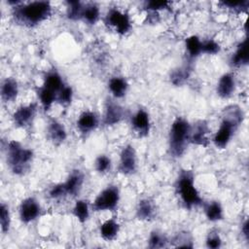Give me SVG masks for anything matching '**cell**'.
<instances>
[{"label":"cell","mask_w":249,"mask_h":249,"mask_svg":"<svg viewBox=\"0 0 249 249\" xmlns=\"http://www.w3.org/2000/svg\"><path fill=\"white\" fill-rule=\"evenodd\" d=\"M145 9L149 12L158 13L162 10H170L169 1H148L145 3Z\"/></svg>","instance_id":"cell-39"},{"label":"cell","mask_w":249,"mask_h":249,"mask_svg":"<svg viewBox=\"0 0 249 249\" xmlns=\"http://www.w3.org/2000/svg\"><path fill=\"white\" fill-rule=\"evenodd\" d=\"M175 191L186 209H193L202 204L203 199L195 184V174L191 169H181L175 181Z\"/></svg>","instance_id":"cell-3"},{"label":"cell","mask_w":249,"mask_h":249,"mask_svg":"<svg viewBox=\"0 0 249 249\" xmlns=\"http://www.w3.org/2000/svg\"><path fill=\"white\" fill-rule=\"evenodd\" d=\"M185 48L188 58L190 60H194L198 57L201 53V40L196 35H192L188 37L185 41Z\"/></svg>","instance_id":"cell-25"},{"label":"cell","mask_w":249,"mask_h":249,"mask_svg":"<svg viewBox=\"0 0 249 249\" xmlns=\"http://www.w3.org/2000/svg\"><path fill=\"white\" fill-rule=\"evenodd\" d=\"M77 129L84 135L95 130L99 125V117L93 111L87 110L80 114L76 122Z\"/></svg>","instance_id":"cell-14"},{"label":"cell","mask_w":249,"mask_h":249,"mask_svg":"<svg viewBox=\"0 0 249 249\" xmlns=\"http://www.w3.org/2000/svg\"><path fill=\"white\" fill-rule=\"evenodd\" d=\"M191 127L190 123L182 117H177L172 122L168 133V150L171 157L181 158L184 155L190 144Z\"/></svg>","instance_id":"cell-4"},{"label":"cell","mask_w":249,"mask_h":249,"mask_svg":"<svg viewBox=\"0 0 249 249\" xmlns=\"http://www.w3.org/2000/svg\"><path fill=\"white\" fill-rule=\"evenodd\" d=\"M137 170V154L134 147L130 144L124 145L119 158L118 171L125 176L132 175Z\"/></svg>","instance_id":"cell-7"},{"label":"cell","mask_w":249,"mask_h":249,"mask_svg":"<svg viewBox=\"0 0 249 249\" xmlns=\"http://www.w3.org/2000/svg\"><path fill=\"white\" fill-rule=\"evenodd\" d=\"M104 21L106 25L112 27L120 35H125L128 33L132 26L129 15L116 7L108 10Z\"/></svg>","instance_id":"cell-6"},{"label":"cell","mask_w":249,"mask_h":249,"mask_svg":"<svg viewBox=\"0 0 249 249\" xmlns=\"http://www.w3.org/2000/svg\"><path fill=\"white\" fill-rule=\"evenodd\" d=\"M124 117V108L114 100H108L105 104L102 123L106 126H113L119 124Z\"/></svg>","instance_id":"cell-13"},{"label":"cell","mask_w":249,"mask_h":249,"mask_svg":"<svg viewBox=\"0 0 249 249\" xmlns=\"http://www.w3.org/2000/svg\"><path fill=\"white\" fill-rule=\"evenodd\" d=\"M72 215L81 223H86L89 218V204L85 199H78L73 208Z\"/></svg>","instance_id":"cell-27"},{"label":"cell","mask_w":249,"mask_h":249,"mask_svg":"<svg viewBox=\"0 0 249 249\" xmlns=\"http://www.w3.org/2000/svg\"><path fill=\"white\" fill-rule=\"evenodd\" d=\"M203 212L206 219L210 222H218L224 219V209L220 201L211 200L204 204Z\"/></svg>","instance_id":"cell-23"},{"label":"cell","mask_w":249,"mask_h":249,"mask_svg":"<svg viewBox=\"0 0 249 249\" xmlns=\"http://www.w3.org/2000/svg\"><path fill=\"white\" fill-rule=\"evenodd\" d=\"M239 126L228 119L221 117L220 125L213 135L212 142L219 149H225L231 142L234 132Z\"/></svg>","instance_id":"cell-9"},{"label":"cell","mask_w":249,"mask_h":249,"mask_svg":"<svg viewBox=\"0 0 249 249\" xmlns=\"http://www.w3.org/2000/svg\"><path fill=\"white\" fill-rule=\"evenodd\" d=\"M248 39L245 37L241 42L238 43L236 46V49L234 53H232L231 57V65L235 68L243 67L248 64L249 61V55H248V45H247Z\"/></svg>","instance_id":"cell-18"},{"label":"cell","mask_w":249,"mask_h":249,"mask_svg":"<svg viewBox=\"0 0 249 249\" xmlns=\"http://www.w3.org/2000/svg\"><path fill=\"white\" fill-rule=\"evenodd\" d=\"M219 5L222 8L230 10L231 12H233V13H243V12H247L248 6H249V1L248 0H244V1H222V2H219Z\"/></svg>","instance_id":"cell-34"},{"label":"cell","mask_w":249,"mask_h":249,"mask_svg":"<svg viewBox=\"0 0 249 249\" xmlns=\"http://www.w3.org/2000/svg\"><path fill=\"white\" fill-rule=\"evenodd\" d=\"M235 88H236L235 77L232 73L228 72L223 74L220 77L217 83L216 91L219 97L227 99L233 94V92L235 91Z\"/></svg>","instance_id":"cell-16"},{"label":"cell","mask_w":249,"mask_h":249,"mask_svg":"<svg viewBox=\"0 0 249 249\" xmlns=\"http://www.w3.org/2000/svg\"><path fill=\"white\" fill-rule=\"evenodd\" d=\"M47 135L48 138L55 145H59L63 143L67 138V131L63 124L58 122L57 120H51L48 123L47 126Z\"/></svg>","instance_id":"cell-17"},{"label":"cell","mask_w":249,"mask_h":249,"mask_svg":"<svg viewBox=\"0 0 249 249\" xmlns=\"http://www.w3.org/2000/svg\"><path fill=\"white\" fill-rule=\"evenodd\" d=\"M0 94L4 102H13L18 95V82L12 77H7L1 84Z\"/></svg>","instance_id":"cell-19"},{"label":"cell","mask_w":249,"mask_h":249,"mask_svg":"<svg viewBox=\"0 0 249 249\" xmlns=\"http://www.w3.org/2000/svg\"><path fill=\"white\" fill-rule=\"evenodd\" d=\"M131 127L132 130L139 137H146L151 130V120L149 113L143 109L139 108L131 117Z\"/></svg>","instance_id":"cell-12"},{"label":"cell","mask_w":249,"mask_h":249,"mask_svg":"<svg viewBox=\"0 0 249 249\" xmlns=\"http://www.w3.org/2000/svg\"><path fill=\"white\" fill-rule=\"evenodd\" d=\"M56 96L57 94L55 92L48 89L43 86L38 90L39 101L45 111H49L53 107V103L56 101Z\"/></svg>","instance_id":"cell-29"},{"label":"cell","mask_w":249,"mask_h":249,"mask_svg":"<svg viewBox=\"0 0 249 249\" xmlns=\"http://www.w3.org/2000/svg\"><path fill=\"white\" fill-rule=\"evenodd\" d=\"M53 13V7L49 1L21 2L12 10L14 20L23 26L33 27L47 20Z\"/></svg>","instance_id":"cell-1"},{"label":"cell","mask_w":249,"mask_h":249,"mask_svg":"<svg viewBox=\"0 0 249 249\" xmlns=\"http://www.w3.org/2000/svg\"><path fill=\"white\" fill-rule=\"evenodd\" d=\"M210 133V127L205 120H199L191 127L190 144H194L199 147H207L209 145L208 134Z\"/></svg>","instance_id":"cell-11"},{"label":"cell","mask_w":249,"mask_h":249,"mask_svg":"<svg viewBox=\"0 0 249 249\" xmlns=\"http://www.w3.org/2000/svg\"><path fill=\"white\" fill-rule=\"evenodd\" d=\"M135 214L138 220L151 221L156 216V205L150 198H143L139 200L136 206Z\"/></svg>","instance_id":"cell-20"},{"label":"cell","mask_w":249,"mask_h":249,"mask_svg":"<svg viewBox=\"0 0 249 249\" xmlns=\"http://www.w3.org/2000/svg\"><path fill=\"white\" fill-rule=\"evenodd\" d=\"M241 233L246 241L249 239V222L248 219H245L241 225Z\"/></svg>","instance_id":"cell-41"},{"label":"cell","mask_w":249,"mask_h":249,"mask_svg":"<svg viewBox=\"0 0 249 249\" xmlns=\"http://www.w3.org/2000/svg\"><path fill=\"white\" fill-rule=\"evenodd\" d=\"M64 85L65 84L60 74L56 70H51L45 75L44 83L42 86L57 94Z\"/></svg>","instance_id":"cell-24"},{"label":"cell","mask_w":249,"mask_h":249,"mask_svg":"<svg viewBox=\"0 0 249 249\" xmlns=\"http://www.w3.org/2000/svg\"><path fill=\"white\" fill-rule=\"evenodd\" d=\"M66 16L70 20H79L82 18L84 4L80 1H67L66 2Z\"/></svg>","instance_id":"cell-32"},{"label":"cell","mask_w":249,"mask_h":249,"mask_svg":"<svg viewBox=\"0 0 249 249\" xmlns=\"http://www.w3.org/2000/svg\"><path fill=\"white\" fill-rule=\"evenodd\" d=\"M121 198V194L118 186L108 185L98 193L91 204V209L94 212L113 211L117 208Z\"/></svg>","instance_id":"cell-5"},{"label":"cell","mask_w":249,"mask_h":249,"mask_svg":"<svg viewBox=\"0 0 249 249\" xmlns=\"http://www.w3.org/2000/svg\"><path fill=\"white\" fill-rule=\"evenodd\" d=\"M108 89L114 98L120 99L125 96L128 90V83L122 76H114L108 82Z\"/></svg>","instance_id":"cell-21"},{"label":"cell","mask_w":249,"mask_h":249,"mask_svg":"<svg viewBox=\"0 0 249 249\" xmlns=\"http://www.w3.org/2000/svg\"><path fill=\"white\" fill-rule=\"evenodd\" d=\"M85 182L84 174L81 170L75 169L70 172L64 182H62L67 196H76L80 194Z\"/></svg>","instance_id":"cell-15"},{"label":"cell","mask_w":249,"mask_h":249,"mask_svg":"<svg viewBox=\"0 0 249 249\" xmlns=\"http://www.w3.org/2000/svg\"><path fill=\"white\" fill-rule=\"evenodd\" d=\"M220 45L213 39L201 41V53L205 54H216L220 52Z\"/></svg>","instance_id":"cell-38"},{"label":"cell","mask_w":249,"mask_h":249,"mask_svg":"<svg viewBox=\"0 0 249 249\" xmlns=\"http://www.w3.org/2000/svg\"><path fill=\"white\" fill-rule=\"evenodd\" d=\"M120 231V224L114 218L105 220L99 227V233L102 239L105 241L114 240Z\"/></svg>","instance_id":"cell-22"},{"label":"cell","mask_w":249,"mask_h":249,"mask_svg":"<svg viewBox=\"0 0 249 249\" xmlns=\"http://www.w3.org/2000/svg\"><path fill=\"white\" fill-rule=\"evenodd\" d=\"M34 159V152L24 147L20 142L12 140L6 146V161L9 169L15 175L21 176L29 171Z\"/></svg>","instance_id":"cell-2"},{"label":"cell","mask_w":249,"mask_h":249,"mask_svg":"<svg viewBox=\"0 0 249 249\" xmlns=\"http://www.w3.org/2000/svg\"><path fill=\"white\" fill-rule=\"evenodd\" d=\"M38 110V105L35 102L19 106L12 115L14 124L18 128H25L32 124Z\"/></svg>","instance_id":"cell-10"},{"label":"cell","mask_w":249,"mask_h":249,"mask_svg":"<svg viewBox=\"0 0 249 249\" xmlns=\"http://www.w3.org/2000/svg\"><path fill=\"white\" fill-rule=\"evenodd\" d=\"M100 18V10L99 7L95 3H88L84 5L83 13H82V20L86 23L93 25L95 24Z\"/></svg>","instance_id":"cell-26"},{"label":"cell","mask_w":249,"mask_h":249,"mask_svg":"<svg viewBox=\"0 0 249 249\" xmlns=\"http://www.w3.org/2000/svg\"><path fill=\"white\" fill-rule=\"evenodd\" d=\"M0 226L3 233L9 232L11 227V213L9 206L4 202L0 205Z\"/></svg>","instance_id":"cell-36"},{"label":"cell","mask_w":249,"mask_h":249,"mask_svg":"<svg viewBox=\"0 0 249 249\" xmlns=\"http://www.w3.org/2000/svg\"><path fill=\"white\" fill-rule=\"evenodd\" d=\"M190 74H191V68L189 64L183 67L177 68L174 71H172L170 75V82L172 85L176 87L182 86L187 82V80L190 77Z\"/></svg>","instance_id":"cell-31"},{"label":"cell","mask_w":249,"mask_h":249,"mask_svg":"<svg viewBox=\"0 0 249 249\" xmlns=\"http://www.w3.org/2000/svg\"><path fill=\"white\" fill-rule=\"evenodd\" d=\"M169 242L174 247H186V248L194 247L193 235L187 231H181L177 232Z\"/></svg>","instance_id":"cell-30"},{"label":"cell","mask_w":249,"mask_h":249,"mask_svg":"<svg viewBox=\"0 0 249 249\" xmlns=\"http://www.w3.org/2000/svg\"><path fill=\"white\" fill-rule=\"evenodd\" d=\"M94 168L99 174H107L112 168V160L107 155H99L94 160Z\"/></svg>","instance_id":"cell-33"},{"label":"cell","mask_w":249,"mask_h":249,"mask_svg":"<svg viewBox=\"0 0 249 249\" xmlns=\"http://www.w3.org/2000/svg\"><path fill=\"white\" fill-rule=\"evenodd\" d=\"M41 204L35 197L28 196L21 200L18 207V217L22 224L28 225L34 222L41 216Z\"/></svg>","instance_id":"cell-8"},{"label":"cell","mask_w":249,"mask_h":249,"mask_svg":"<svg viewBox=\"0 0 249 249\" xmlns=\"http://www.w3.org/2000/svg\"><path fill=\"white\" fill-rule=\"evenodd\" d=\"M223 240L220 233L216 230H211L205 238V245L209 249H218L222 246Z\"/></svg>","instance_id":"cell-37"},{"label":"cell","mask_w":249,"mask_h":249,"mask_svg":"<svg viewBox=\"0 0 249 249\" xmlns=\"http://www.w3.org/2000/svg\"><path fill=\"white\" fill-rule=\"evenodd\" d=\"M49 196L53 200H58V199H62V198L66 197L67 194L65 192L63 184L58 183V184H54L53 186H52L51 189L49 190Z\"/></svg>","instance_id":"cell-40"},{"label":"cell","mask_w":249,"mask_h":249,"mask_svg":"<svg viewBox=\"0 0 249 249\" xmlns=\"http://www.w3.org/2000/svg\"><path fill=\"white\" fill-rule=\"evenodd\" d=\"M73 89L68 85H64L57 93L56 102L63 107H67L73 100Z\"/></svg>","instance_id":"cell-35"},{"label":"cell","mask_w":249,"mask_h":249,"mask_svg":"<svg viewBox=\"0 0 249 249\" xmlns=\"http://www.w3.org/2000/svg\"><path fill=\"white\" fill-rule=\"evenodd\" d=\"M169 243L167 236L159 230H154L150 232L148 237V247L152 249H159L166 247Z\"/></svg>","instance_id":"cell-28"}]
</instances>
